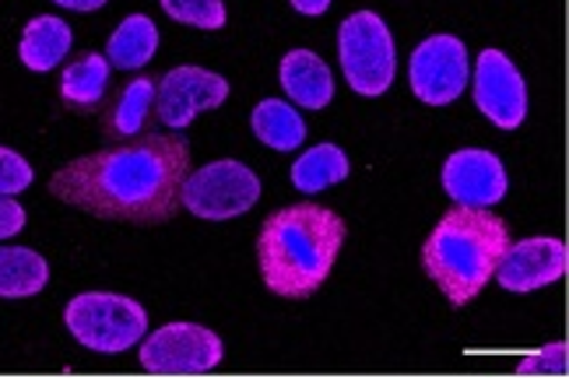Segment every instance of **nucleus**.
<instances>
[{
    "label": "nucleus",
    "mask_w": 569,
    "mask_h": 379,
    "mask_svg": "<svg viewBox=\"0 0 569 379\" xmlns=\"http://www.w3.org/2000/svg\"><path fill=\"white\" fill-rule=\"evenodd\" d=\"M190 172V148L177 133H138L50 176V193L78 211L130 226H162L183 208L180 190Z\"/></svg>",
    "instance_id": "1"
},
{
    "label": "nucleus",
    "mask_w": 569,
    "mask_h": 379,
    "mask_svg": "<svg viewBox=\"0 0 569 379\" xmlns=\"http://www.w3.org/2000/svg\"><path fill=\"white\" fill-rule=\"evenodd\" d=\"M345 232V221L317 200L274 211L257 236V263L268 292L278 299H310L335 271Z\"/></svg>",
    "instance_id": "2"
},
{
    "label": "nucleus",
    "mask_w": 569,
    "mask_h": 379,
    "mask_svg": "<svg viewBox=\"0 0 569 379\" xmlns=\"http://www.w3.org/2000/svg\"><path fill=\"white\" fill-rule=\"evenodd\" d=\"M510 247V229L489 208L453 205L422 247L426 275L440 285L453 306H468L481 296L496 275L502 250Z\"/></svg>",
    "instance_id": "3"
},
{
    "label": "nucleus",
    "mask_w": 569,
    "mask_h": 379,
    "mask_svg": "<svg viewBox=\"0 0 569 379\" xmlns=\"http://www.w3.org/2000/svg\"><path fill=\"white\" fill-rule=\"evenodd\" d=\"M71 338L99 355H123L148 333V313L138 299L117 292H81L63 309Z\"/></svg>",
    "instance_id": "4"
},
{
    "label": "nucleus",
    "mask_w": 569,
    "mask_h": 379,
    "mask_svg": "<svg viewBox=\"0 0 569 379\" xmlns=\"http://www.w3.org/2000/svg\"><path fill=\"white\" fill-rule=\"evenodd\" d=\"M338 57L345 81L356 96L377 99L398 74V50L387 21L377 11H356L338 29Z\"/></svg>",
    "instance_id": "5"
},
{
    "label": "nucleus",
    "mask_w": 569,
    "mask_h": 379,
    "mask_svg": "<svg viewBox=\"0 0 569 379\" xmlns=\"http://www.w3.org/2000/svg\"><path fill=\"white\" fill-rule=\"evenodd\" d=\"M183 208L193 218L204 221H229L247 215L260 200V180L257 172L236 159L208 162L204 169L187 172L183 190H180Z\"/></svg>",
    "instance_id": "6"
},
{
    "label": "nucleus",
    "mask_w": 569,
    "mask_h": 379,
    "mask_svg": "<svg viewBox=\"0 0 569 379\" xmlns=\"http://www.w3.org/2000/svg\"><path fill=\"white\" fill-rule=\"evenodd\" d=\"M222 359V338L201 323H166L141 338V366L151 376H204Z\"/></svg>",
    "instance_id": "7"
},
{
    "label": "nucleus",
    "mask_w": 569,
    "mask_h": 379,
    "mask_svg": "<svg viewBox=\"0 0 569 379\" xmlns=\"http://www.w3.org/2000/svg\"><path fill=\"white\" fill-rule=\"evenodd\" d=\"M468 47L457 36H429L408 60V84L426 106H450L468 88Z\"/></svg>",
    "instance_id": "8"
},
{
    "label": "nucleus",
    "mask_w": 569,
    "mask_h": 379,
    "mask_svg": "<svg viewBox=\"0 0 569 379\" xmlns=\"http://www.w3.org/2000/svg\"><path fill=\"white\" fill-rule=\"evenodd\" d=\"M471 96L478 113L492 120L499 130H517L528 117V84L517 63L502 50H481L475 60Z\"/></svg>",
    "instance_id": "9"
},
{
    "label": "nucleus",
    "mask_w": 569,
    "mask_h": 379,
    "mask_svg": "<svg viewBox=\"0 0 569 379\" xmlns=\"http://www.w3.org/2000/svg\"><path fill=\"white\" fill-rule=\"evenodd\" d=\"M229 99V81L222 74L208 71V67H172V71L156 81V113L159 123L169 130H183L193 123L197 113H208L218 109Z\"/></svg>",
    "instance_id": "10"
},
{
    "label": "nucleus",
    "mask_w": 569,
    "mask_h": 379,
    "mask_svg": "<svg viewBox=\"0 0 569 379\" xmlns=\"http://www.w3.org/2000/svg\"><path fill=\"white\" fill-rule=\"evenodd\" d=\"M569 271V250L556 236H531L510 242L496 263V281L507 292H538L562 281Z\"/></svg>",
    "instance_id": "11"
},
{
    "label": "nucleus",
    "mask_w": 569,
    "mask_h": 379,
    "mask_svg": "<svg viewBox=\"0 0 569 379\" xmlns=\"http://www.w3.org/2000/svg\"><path fill=\"white\" fill-rule=\"evenodd\" d=\"M443 190L453 205L496 208L510 190V176L502 162L486 148H461L443 166Z\"/></svg>",
    "instance_id": "12"
},
{
    "label": "nucleus",
    "mask_w": 569,
    "mask_h": 379,
    "mask_svg": "<svg viewBox=\"0 0 569 379\" xmlns=\"http://www.w3.org/2000/svg\"><path fill=\"white\" fill-rule=\"evenodd\" d=\"M278 78L296 109H327L335 99V78L313 50H292L281 57Z\"/></svg>",
    "instance_id": "13"
},
{
    "label": "nucleus",
    "mask_w": 569,
    "mask_h": 379,
    "mask_svg": "<svg viewBox=\"0 0 569 379\" xmlns=\"http://www.w3.org/2000/svg\"><path fill=\"white\" fill-rule=\"evenodd\" d=\"M71 47H74V32H71L68 21L57 18V14H36L26 26V32H21L18 57L29 71L47 74L63 63V57L71 53Z\"/></svg>",
    "instance_id": "14"
},
{
    "label": "nucleus",
    "mask_w": 569,
    "mask_h": 379,
    "mask_svg": "<svg viewBox=\"0 0 569 379\" xmlns=\"http://www.w3.org/2000/svg\"><path fill=\"white\" fill-rule=\"evenodd\" d=\"M109 60L102 53H81L78 60H71L60 74V99L68 109H78V113H89L106 99L109 88Z\"/></svg>",
    "instance_id": "15"
},
{
    "label": "nucleus",
    "mask_w": 569,
    "mask_h": 379,
    "mask_svg": "<svg viewBox=\"0 0 569 379\" xmlns=\"http://www.w3.org/2000/svg\"><path fill=\"white\" fill-rule=\"evenodd\" d=\"M159 53V29L148 14H130L106 42V60L117 71H141Z\"/></svg>",
    "instance_id": "16"
},
{
    "label": "nucleus",
    "mask_w": 569,
    "mask_h": 379,
    "mask_svg": "<svg viewBox=\"0 0 569 379\" xmlns=\"http://www.w3.org/2000/svg\"><path fill=\"white\" fill-rule=\"evenodd\" d=\"M151 113H156V81H151V78L130 81L123 92L117 96V102L109 106V113H106V138L109 141L138 138V133H144Z\"/></svg>",
    "instance_id": "17"
},
{
    "label": "nucleus",
    "mask_w": 569,
    "mask_h": 379,
    "mask_svg": "<svg viewBox=\"0 0 569 379\" xmlns=\"http://www.w3.org/2000/svg\"><path fill=\"white\" fill-rule=\"evenodd\" d=\"M50 285V263L29 247H0V299H32Z\"/></svg>",
    "instance_id": "18"
},
{
    "label": "nucleus",
    "mask_w": 569,
    "mask_h": 379,
    "mask_svg": "<svg viewBox=\"0 0 569 379\" xmlns=\"http://www.w3.org/2000/svg\"><path fill=\"white\" fill-rule=\"evenodd\" d=\"M250 127L257 133V141H264L274 151H296L306 141V123L299 117V109L284 99H264L253 106Z\"/></svg>",
    "instance_id": "19"
},
{
    "label": "nucleus",
    "mask_w": 569,
    "mask_h": 379,
    "mask_svg": "<svg viewBox=\"0 0 569 379\" xmlns=\"http://www.w3.org/2000/svg\"><path fill=\"white\" fill-rule=\"evenodd\" d=\"M348 172H352V166H348V154L331 144V141H323L310 151H302L296 166H292V183L296 190L302 193H320L327 187H338L348 180Z\"/></svg>",
    "instance_id": "20"
},
{
    "label": "nucleus",
    "mask_w": 569,
    "mask_h": 379,
    "mask_svg": "<svg viewBox=\"0 0 569 379\" xmlns=\"http://www.w3.org/2000/svg\"><path fill=\"white\" fill-rule=\"evenodd\" d=\"M159 4L172 21H180V26H190V29L218 32V29H226V21H229L226 0H159Z\"/></svg>",
    "instance_id": "21"
},
{
    "label": "nucleus",
    "mask_w": 569,
    "mask_h": 379,
    "mask_svg": "<svg viewBox=\"0 0 569 379\" xmlns=\"http://www.w3.org/2000/svg\"><path fill=\"white\" fill-rule=\"evenodd\" d=\"M32 180H36V169L29 166L26 154H18L14 148L0 144V193L18 197L32 187Z\"/></svg>",
    "instance_id": "22"
},
{
    "label": "nucleus",
    "mask_w": 569,
    "mask_h": 379,
    "mask_svg": "<svg viewBox=\"0 0 569 379\" xmlns=\"http://www.w3.org/2000/svg\"><path fill=\"white\" fill-rule=\"evenodd\" d=\"M569 372V345L556 341V345H545L541 351L520 359L517 376H566Z\"/></svg>",
    "instance_id": "23"
},
{
    "label": "nucleus",
    "mask_w": 569,
    "mask_h": 379,
    "mask_svg": "<svg viewBox=\"0 0 569 379\" xmlns=\"http://www.w3.org/2000/svg\"><path fill=\"white\" fill-rule=\"evenodd\" d=\"M21 229H26V208H21L14 197L0 193V242L18 236Z\"/></svg>",
    "instance_id": "24"
},
{
    "label": "nucleus",
    "mask_w": 569,
    "mask_h": 379,
    "mask_svg": "<svg viewBox=\"0 0 569 379\" xmlns=\"http://www.w3.org/2000/svg\"><path fill=\"white\" fill-rule=\"evenodd\" d=\"M289 4L306 18H320V14H327V8H331V0H289Z\"/></svg>",
    "instance_id": "25"
},
{
    "label": "nucleus",
    "mask_w": 569,
    "mask_h": 379,
    "mask_svg": "<svg viewBox=\"0 0 569 379\" xmlns=\"http://www.w3.org/2000/svg\"><path fill=\"white\" fill-rule=\"evenodd\" d=\"M53 4L68 8V11H99L109 4V0H53Z\"/></svg>",
    "instance_id": "26"
}]
</instances>
